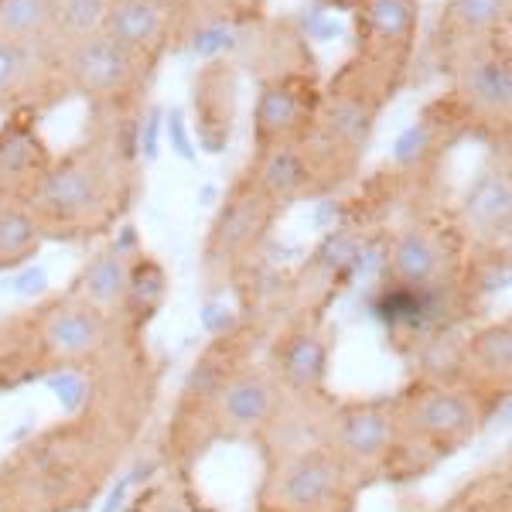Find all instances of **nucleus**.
<instances>
[{"instance_id":"obj_3","label":"nucleus","mask_w":512,"mask_h":512,"mask_svg":"<svg viewBox=\"0 0 512 512\" xmlns=\"http://www.w3.org/2000/svg\"><path fill=\"white\" fill-rule=\"evenodd\" d=\"M65 96H79L93 113H140L158 65L96 31L55 52Z\"/></svg>"},{"instance_id":"obj_13","label":"nucleus","mask_w":512,"mask_h":512,"mask_svg":"<svg viewBox=\"0 0 512 512\" xmlns=\"http://www.w3.org/2000/svg\"><path fill=\"white\" fill-rule=\"evenodd\" d=\"M239 113V72L229 59H212L192 79V127L205 154H222Z\"/></svg>"},{"instance_id":"obj_11","label":"nucleus","mask_w":512,"mask_h":512,"mask_svg":"<svg viewBox=\"0 0 512 512\" xmlns=\"http://www.w3.org/2000/svg\"><path fill=\"white\" fill-rule=\"evenodd\" d=\"M62 96L65 89L52 52L0 38V117L41 113Z\"/></svg>"},{"instance_id":"obj_12","label":"nucleus","mask_w":512,"mask_h":512,"mask_svg":"<svg viewBox=\"0 0 512 512\" xmlns=\"http://www.w3.org/2000/svg\"><path fill=\"white\" fill-rule=\"evenodd\" d=\"M52 158L38 113H7L0 120V202L28 205Z\"/></svg>"},{"instance_id":"obj_31","label":"nucleus","mask_w":512,"mask_h":512,"mask_svg":"<svg viewBox=\"0 0 512 512\" xmlns=\"http://www.w3.org/2000/svg\"><path fill=\"white\" fill-rule=\"evenodd\" d=\"M185 117H181V110H171V117H168V134H171V147L181 154V158H195V151H192V140H188L185 134V123H181Z\"/></svg>"},{"instance_id":"obj_6","label":"nucleus","mask_w":512,"mask_h":512,"mask_svg":"<svg viewBox=\"0 0 512 512\" xmlns=\"http://www.w3.org/2000/svg\"><path fill=\"white\" fill-rule=\"evenodd\" d=\"M321 89L315 69H284L263 76L253 103V154L280 144H301L311 134L321 106Z\"/></svg>"},{"instance_id":"obj_25","label":"nucleus","mask_w":512,"mask_h":512,"mask_svg":"<svg viewBox=\"0 0 512 512\" xmlns=\"http://www.w3.org/2000/svg\"><path fill=\"white\" fill-rule=\"evenodd\" d=\"M461 366H475L478 373L492 376V379H502L509 383V373H512V328L509 321H495V325L482 328L468 349H461Z\"/></svg>"},{"instance_id":"obj_10","label":"nucleus","mask_w":512,"mask_h":512,"mask_svg":"<svg viewBox=\"0 0 512 512\" xmlns=\"http://www.w3.org/2000/svg\"><path fill=\"white\" fill-rule=\"evenodd\" d=\"M185 11L188 0H110L99 31L158 65L178 38Z\"/></svg>"},{"instance_id":"obj_7","label":"nucleus","mask_w":512,"mask_h":512,"mask_svg":"<svg viewBox=\"0 0 512 512\" xmlns=\"http://www.w3.org/2000/svg\"><path fill=\"white\" fill-rule=\"evenodd\" d=\"M461 226L441 219H410L390 236L379 263L393 277V287L410 291H444L451 267L458 263Z\"/></svg>"},{"instance_id":"obj_22","label":"nucleus","mask_w":512,"mask_h":512,"mask_svg":"<svg viewBox=\"0 0 512 512\" xmlns=\"http://www.w3.org/2000/svg\"><path fill=\"white\" fill-rule=\"evenodd\" d=\"M390 441H393L390 417L373 407L352 410V414L342 417V427H338V444L355 461L379 458V454H386V448H390Z\"/></svg>"},{"instance_id":"obj_5","label":"nucleus","mask_w":512,"mask_h":512,"mask_svg":"<svg viewBox=\"0 0 512 512\" xmlns=\"http://www.w3.org/2000/svg\"><path fill=\"white\" fill-rule=\"evenodd\" d=\"M352 62L393 99L414 69L420 0H352Z\"/></svg>"},{"instance_id":"obj_32","label":"nucleus","mask_w":512,"mask_h":512,"mask_svg":"<svg viewBox=\"0 0 512 512\" xmlns=\"http://www.w3.org/2000/svg\"><path fill=\"white\" fill-rule=\"evenodd\" d=\"M205 325H209L212 332H222V328L229 325V315L222 308H209V311H205Z\"/></svg>"},{"instance_id":"obj_19","label":"nucleus","mask_w":512,"mask_h":512,"mask_svg":"<svg viewBox=\"0 0 512 512\" xmlns=\"http://www.w3.org/2000/svg\"><path fill=\"white\" fill-rule=\"evenodd\" d=\"M130 236L113 239V243L99 246V250L89 256L86 267H82L79 277V291L82 301L96 304V308H110V304H120L123 294H127V274H130Z\"/></svg>"},{"instance_id":"obj_23","label":"nucleus","mask_w":512,"mask_h":512,"mask_svg":"<svg viewBox=\"0 0 512 512\" xmlns=\"http://www.w3.org/2000/svg\"><path fill=\"white\" fill-rule=\"evenodd\" d=\"M448 130H451V134H458L448 113H441V117L427 113V117H420L417 123H410V127L403 130V134L396 137V144H393V164L403 171V175L427 168V164L437 158L441 134H448Z\"/></svg>"},{"instance_id":"obj_4","label":"nucleus","mask_w":512,"mask_h":512,"mask_svg":"<svg viewBox=\"0 0 512 512\" xmlns=\"http://www.w3.org/2000/svg\"><path fill=\"white\" fill-rule=\"evenodd\" d=\"M451 93L444 113L458 134H472L495 147H509L512 130V48L509 38L478 45L448 65Z\"/></svg>"},{"instance_id":"obj_20","label":"nucleus","mask_w":512,"mask_h":512,"mask_svg":"<svg viewBox=\"0 0 512 512\" xmlns=\"http://www.w3.org/2000/svg\"><path fill=\"white\" fill-rule=\"evenodd\" d=\"M0 38L55 55V0H0Z\"/></svg>"},{"instance_id":"obj_14","label":"nucleus","mask_w":512,"mask_h":512,"mask_svg":"<svg viewBox=\"0 0 512 512\" xmlns=\"http://www.w3.org/2000/svg\"><path fill=\"white\" fill-rule=\"evenodd\" d=\"M512 0H444L434 21V48L441 65L478 45L509 38Z\"/></svg>"},{"instance_id":"obj_21","label":"nucleus","mask_w":512,"mask_h":512,"mask_svg":"<svg viewBox=\"0 0 512 512\" xmlns=\"http://www.w3.org/2000/svg\"><path fill=\"white\" fill-rule=\"evenodd\" d=\"M45 229L24 202H0V270L28 267L45 246Z\"/></svg>"},{"instance_id":"obj_9","label":"nucleus","mask_w":512,"mask_h":512,"mask_svg":"<svg viewBox=\"0 0 512 512\" xmlns=\"http://www.w3.org/2000/svg\"><path fill=\"white\" fill-rule=\"evenodd\" d=\"M461 236H468L478 250H509L512 239V168L509 158L485 164L468 181L458 205Z\"/></svg>"},{"instance_id":"obj_18","label":"nucleus","mask_w":512,"mask_h":512,"mask_svg":"<svg viewBox=\"0 0 512 512\" xmlns=\"http://www.w3.org/2000/svg\"><path fill=\"white\" fill-rule=\"evenodd\" d=\"M103 308L89 301L62 304L45 318V349L59 359H79V355L96 352L106 342V321L99 315Z\"/></svg>"},{"instance_id":"obj_15","label":"nucleus","mask_w":512,"mask_h":512,"mask_svg":"<svg viewBox=\"0 0 512 512\" xmlns=\"http://www.w3.org/2000/svg\"><path fill=\"white\" fill-rule=\"evenodd\" d=\"M342 465L325 451H308L287 465L280 478V502L294 512H321L338 499Z\"/></svg>"},{"instance_id":"obj_26","label":"nucleus","mask_w":512,"mask_h":512,"mask_svg":"<svg viewBox=\"0 0 512 512\" xmlns=\"http://www.w3.org/2000/svg\"><path fill=\"white\" fill-rule=\"evenodd\" d=\"M110 0H55V52L103 28Z\"/></svg>"},{"instance_id":"obj_1","label":"nucleus","mask_w":512,"mask_h":512,"mask_svg":"<svg viewBox=\"0 0 512 512\" xmlns=\"http://www.w3.org/2000/svg\"><path fill=\"white\" fill-rule=\"evenodd\" d=\"M140 117L144 110L96 113L93 134L55 154L28 202L48 239H86L117 226L137 185Z\"/></svg>"},{"instance_id":"obj_17","label":"nucleus","mask_w":512,"mask_h":512,"mask_svg":"<svg viewBox=\"0 0 512 512\" xmlns=\"http://www.w3.org/2000/svg\"><path fill=\"white\" fill-rule=\"evenodd\" d=\"M407 424L414 434L427 437V441H434V444H454L472 434L475 407L465 393L437 386V390L417 396L407 414Z\"/></svg>"},{"instance_id":"obj_16","label":"nucleus","mask_w":512,"mask_h":512,"mask_svg":"<svg viewBox=\"0 0 512 512\" xmlns=\"http://www.w3.org/2000/svg\"><path fill=\"white\" fill-rule=\"evenodd\" d=\"M246 171L263 188V195L270 202H277L280 209L301 202V198H315V175H311V164L304 158L301 144H280L270 147V151H256Z\"/></svg>"},{"instance_id":"obj_28","label":"nucleus","mask_w":512,"mask_h":512,"mask_svg":"<svg viewBox=\"0 0 512 512\" xmlns=\"http://www.w3.org/2000/svg\"><path fill=\"white\" fill-rule=\"evenodd\" d=\"M164 287H168V277H164V267L154 256L147 253L130 256L127 294H123V301H134L140 308H154L164 297Z\"/></svg>"},{"instance_id":"obj_24","label":"nucleus","mask_w":512,"mask_h":512,"mask_svg":"<svg viewBox=\"0 0 512 512\" xmlns=\"http://www.w3.org/2000/svg\"><path fill=\"white\" fill-rule=\"evenodd\" d=\"M219 403H222L226 424L256 427L270 417V410H274V390H270V383L260 376H239L219 390Z\"/></svg>"},{"instance_id":"obj_2","label":"nucleus","mask_w":512,"mask_h":512,"mask_svg":"<svg viewBox=\"0 0 512 512\" xmlns=\"http://www.w3.org/2000/svg\"><path fill=\"white\" fill-rule=\"evenodd\" d=\"M386 103L390 99L383 89L352 59L321 89L315 127L301 140V151L315 175V198L335 195L359 175Z\"/></svg>"},{"instance_id":"obj_27","label":"nucleus","mask_w":512,"mask_h":512,"mask_svg":"<svg viewBox=\"0 0 512 512\" xmlns=\"http://www.w3.org/2000/svg\"><path fill=\"white\" fill-rule=\"evenodd\" d=\"M280 369H284L287 383L294 386H315L325 376V345L315 335H297L287 342L284 355H280Z\"/></svg>"},{"instance_id":"obj_29","label":"nucleus","mask_w":512,"mask_h":512,"mask_svg":"<svg viewBox=\"0 0 512 512\" xmlns=\"http://www.w3.org/2000/svg\"><path fill=\"white\" fill-rule=\"evenodd\" d=\"M188 45H192V52L198 55V59L212 62V59H226V55L239 45V38H236V28L229 21L212 18V21L195 24L192 35H188Z\"/></svg>"},{"instance_id":"obj_8","label":"nucleus","mask_w":512,"mask_h":512,"mask_svg":"<svg viewBox=\"0 0 512 512\" xmlns=\"http://www.w3.org/2000/svg\"><path fill=\"white\" fill-rule=\"evenodd\" d=\"M280 216V205L263 195L250 171H243L222 195L209 236H205V260L233 263L256 250L270 236V226Z\"/></svg>"},{"instance_id":"obj_30","label":"nucleus","mask_w":512,"mask_h":512,"mask_svg":"<svg viewBox=\"0 0 512 512\" xmlns=\"http://www.w3.org/2000/svg\"><path fill=\"white\" fill-rule=\"evenodd\" d=\"M48 383H52V390H59V400L65 410H79L82 400H86V386H82V379H76L72 373L52 376Z\"/></svg>"},{"instance_id":"obj_33","label":"nucleus","mask_w":512,"mask_h":512,"mask_svg":"<svg viewBox=\"0 0 512 512\" xmlns=\"http://www.w3.org/2000/svg\"><path fill=\"white\" fill-rule=\"evenodd\" d=\"M325 4V11H349L352 0H321Z\"/></svg>"}]
</instances>
